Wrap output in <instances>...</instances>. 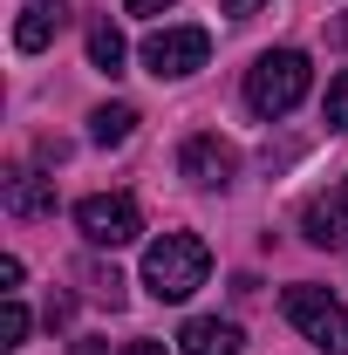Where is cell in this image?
<instances>
[{"instance_id":"obj_11","label":"cell","mask_w":348,"mask_h":355,"mask_svg":"<svg viewBox=\"0 0 348 355\" xmlns=\"http://www.w3.org/2000/svg\"><path fill=\"white\" fill-rule=\"evenodd\" d=\"M130 130H137V110H130V103H103V110L89 116V137H96V144H123Z\"/></svg>"},{"instance_id":"obj_13","label":"cell","mask_w":348,"mask_h":355,"mask_svg":"<svg viewBox=\"0 0 348 355\" xmlns=\"http://www.w3.org/2000/svg\"><path fill=\"white\" fill-rule=\"evenodd\" d=\"M321 110H328V130H348V69L328 83V103H321Z\"/></svg>"},{"instance_id":"obj_12","label":"cell","mask_w":348,"mask_h":355,"mask_svg":"<svg viewBox=\"0 0 348 355\" xmlns=\"http://www.w3.org/2000/svg\"><path fill=\"white\" fill-rule=\"evenodd\" d=\"M89 62H96L103 76H116V69H123V35H116L110 21H96V28H89Z\"/></svg>"},{"instance_id":"obj_17","label":"cell","mask_w":348,"mask_h":355,"mask_svg":"<svg viewBox=\"0 0 348 355\" xmlns=\"http://www.w3.org/2000/svg\"><path fill=\"white\" fill-rule=\"evenodd\" d=\"M335 48H348V14H342V21H335Z\"/></svg>"},{"instance_id":"obj_5","label":"cell","mask_w":348,"mask_h":355,"mask_svg":"<svg viewBox=\"0 0 348 355\" xmlns=\"http://www.w3.org/2000/svg\"><path fill=\"white\" fill-rule=\"evenodd\" d=\"M205 55H212V35H205V28H157V35L143 42V69L164 83V76L205 69Z\"/></svg>"},{"instance_id":"obj_16","label":"cell","mask_w":348,"mask_h":355,"mask_svg":"<svg viewBox=\"0 0 348 355\" xmlns=\"http://www.w3.org/2000/svg\"><path fill=\"white\" fill-rule=\"evenodd\" d=\"M123 355H164V342H130Z\"/></svg>"},{"instance_id":"obj_1","label":"cell","mask_w":348,"mask_h":355,"mask_svg":"<svg viewBox=\"0 0 348 355\" xmlns=\"http://www.w3.org/2000/svg\"><path fill=\"white\" fill-rule=\"evenodd\" d=\"M205 273H212V253H205L198 232H164V239L143 253V287H150L157 301H191V294L205 287Z\"/></svg>"},{"instance_id":"obj_15","label":"cell","mask_w":348,"mask_h":355,"mask_svg":"<svg viewBox=\"0 0 348 355\" xmlns=\"http://www.w3.org/2000/svg\"><path fill=\"white\" fill-rule=\"evenodd\" d=\"M123 7H130V14H143V21H150V14H164V7H177V0H123Z\"/></svg>"},{"instance_id":"obj_10","label":"cell","mask_w":348,"mask_h":355,"mask_svg":"<svg viewBox=\"0 0 348 355\" xmlns=\"http://www.w3.org/2000/svg\"><path fill=\"white\" fill-rule=\"evenodd\" d=\"M301 232L314 239V246L335 253V246H348V212L335 205V198H307V205H301Z\"/></svg>"},{"instance_id":"obj_6","label":"cell","mask_w":348,"mask_h":355,"mask_svg":"<svg viewBox=\"0 0 348 355\" xmlns=\"http://www.w3.org/2000/svg\"><path fill=\"white\" fill-rule=\"evenodd\" d=\"M177 171L191 178V184H205V191H225V184H232V171H239V150H232L218 130H198V137H184Z\"/></svg>"},{"instance_id":"obj_9","label":"cell","mask_w":348,"mask_h":355,"mask_svg":"<svg viewBox=\"0 0 348 355\" xmlns=\"http://www.w3.org/2000/svg\"><path fill=\"white\" fill-rule=\"evenodd\" d=\"M62 21H69V7H62V0H35V7H28V14L14 21V48H21V55L48 48L55 35H62Z\"/></svg>"},{"instance_id":"obj_4","label":"cell","mask_w":348,"mask_h":355,"mask_svg":"<svg viewBox=\"0 0 348 355\" xmlns=\"http://www.w3.org/2000/svg\"><path fill=\"white\" fill-rule=\"evenodd\" d=\"M76 225H82L89 246H130L137 232H143V212H137V198H123V191H96V198L76 205Z\"/></svg>"},{"instance_id":"obj_7","label":"cell","mask_w":348,"mask_h":355,"mask_svg":"<svg viewBox=\"0 0 348 355\" xmlns=\"http://www.w3.org/2000/svg\"><path fill=\"white\" fill-rule=\"evenodd\" d=\"M239 321H218V314H198V321H184V335H177V349L184 355H239Z\"/></svg>"},{"instance_id":"obj_19","label":"cell","mask_w":348,"mask_h":355,"mask_svg":"<svg viewBox=\"0 0 348 355\" xmlns=\"http://www.w3.org/2000/svg\"><path fill=\"white\" fill-rule=\"evenodd\" d=\"M342 205H348V178H342Z\"/></svg>"},{"instance_id":"obj_2","label":"cell","mask_w":348,"mask_h":355,"mask_svg":"<svg viewBox=\"0 0 348 355\" xmlns=\"http://www.w3.org/2000/svg\"><path fill=\"white\" fill-rule=\"evenodd\" d=\"M307 89H314V69H307L301 48H266L260 62L246 69V110L273 123V116H287V110L301 103Z\"/></svg>"},{"instance_id":"obj_3","label":"cell","mask_w":348,"mask_h":355,"mask_svg":"<svg viewBox=\"0 0 348 355\" xmlns=\"http://www.w3.org/2000/svg\"><path fill=\"white\" fill-rule=\"evenodd\" d=\"M287 321L301 328L314 349H328V355H348V308L328 294V287H287Z\"/></svg>"},{"instance_id":"obj_14","label":"cell","mask_w":348,"mask_h":355,"mask_svg":"<svg viewBox=\"0 0 348 355\" xmlns=\"http://www.w3.org/2000/svg\"><path fill=\"white\" fill-rule=\"evenodd\" d=\"M0 335L21 349V335H28V308H21V301H7V321H0Z\"/></svg>"},{"instance_id":"obj_8","label":"cell","mask_w":348,"mask_h":355,"mask_svg":"<svg viewBox=\"0 0 348 355\" xmlns=\"http://www.w3.org/2000/svg\"><path fill=\"white\" fill-rule=\"evenodd\" d=\"M0 205H7L14 219H48V212H55V184L35 178V171H14L0 184Z\"/></svg>"},{"instance_id":"obj_18","label":"cell","mask_w":348,"mask_h":355,"mask_svg":"<svg viewBox=\"0 0 348 355\" xmlns=\"http://www.w3.org/2000/svg\"><path fill=\"white\" fill-rule=\"evenodd\" d=\"M76 355H103V342H76Z\"/></svg>"}]
</instances>
